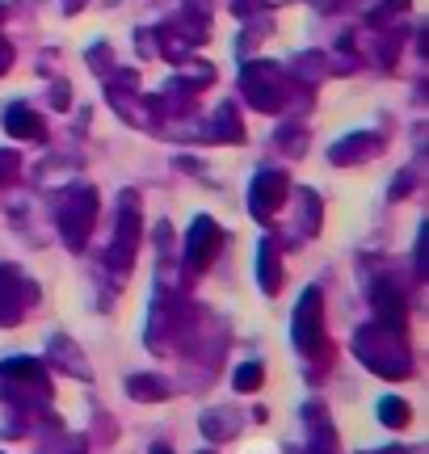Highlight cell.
Wrapping results in <instances>:
<instances>
[{
	"instance_id": "1",
	"label": "cell",
	"mask_w": 429,
	"mask_h": 454,
	"mask_svg": "<svg viewBox=\"0 0 429 454\" xmlns=\"http://www.w3.org/2000/svg\"><path fill=\"white\" fill-rule=\"evenodd\" d=\"M354 354L363 366H370L383 379H404L413 371V357H409V340H404V328H387L379 320H370L354 333Z\"/></svg>"
},
{
	"instance_id": "2",
	"label": "cell",
	"mask_w": 429,
	"mask_h": 454,
	"mask_svg": "<svg viewBox=\"0 0 429 454\" xmlns=\"http://www.w3.org/2000/svg\"><path fill=\"white\" fill-rule=\"evenodd\" d=\"M240 93H245V101L253 110L286 114L291 93H295V81H291L286 67L274 64V59H253V64L240 67Z\"/></svg>"
},
{
	"instance_id": "3",
	"label": "cell",
	"mask_w": 429,
	"mask_h": 454,
	"mask_svg": "<svg viewBox=\"0 0 429 454\" xmlns=\"http://www.w3.org/2000/svg\"><path fill=\"white\" fill-rule=\"evenodd\" d=\"M55 223H59V236L72 253H81L93 227H98V190L93 185H72L59 194V207H55Z\"/></svg>"
},
{
	"instance_id": "4",
	"label": "cell",
	"mask_w": 429,
	"mask_h": 454,
	"mask_svg": "<svg viewBox=\"0 0 429 454\" xmlns=\"http://www.w3.org/2000/svg\"><path fill=\"white\" fill-rule=\"evenodd\" d=\"M139 240H144V215H139V194H135V190H122V194H118L114 240H110V248H105V265H110V274H131L135 253H139Z\"/></svg>"
},
{
	"instance_id": "5",
	"label": "cell",
	"mask_w": 429,
	"mask_h": 454,
	"mask_svg": "<svg viewBox=\"0 0 429 454\" xmlns=\"http://www.w3.org/2000/svg\"><path fill=\"white\" fill-rule=\"evenodd\" d=\"M291 340L303 357H316L324 349V291L320 286H308L299 294L295 316H291Z\"/></svg>"
},
{
	"instance_id": "6",
	"label": "cell",
	"mask_w": 429,
	"mask_h": 454,
	"mask_svg": "<svg viewBox=\"0 0 429 454\" xmlns=\"http://www.w3.org/2000/svg\"><path fill=\"white\" fill-rule=\"evenodd\" d=\"M223 227L214 223L211 215H194V223L185 231V244H182V270L185 274H202V270H211L214 257H219V248H223Z\"/></svg>"
},
{
	"instance_id": "7",
	"label": "cell",
	"mask_w": 429,
	"mask_h": 454,
	"mask_svg": "<svg viewBox=\"0 0 429 454\" xmlns=\"http://www.w3.org/2000/svg\"><path fill=\"white\" fill-rule=\"evenodd\" d=\"M286 198H291V177L282 168H261L248 185V215L257 223H274L278 211L286 207Z\"/></svg>"
},
{
	"instance_id": "8",
	"label": "cell",
	"mask_w": 429,
	"mask_h": 454,
	"mask_svg": "<svg viewBox=\"0 0 429 454\" xmlns=\"http://www.w3.org/2000/svg\"><path fill=\"white\" fill-rule=\"evenodd\" d=\"M38 291H34L30 278H21L17 265H0V328H17L21 316H26V303H34Z\"/></svg>"
},
{
	"instance_id": "9",
	"label": "cell",
	"mask_w": 429,
	"mask_h": 454,
	"mask_svg": "<svg viewBox=\"0 0 429 454\" xmlns=\"http://www.w3.org/2000/svg\"><path fill=\"white\" fill-rule=\"evenodd\" d=\"M379 152H383L379 130H354V135H346V139H337V144L329 147V164L349 168V164H358V160H375Z\"/></svg>"
},
{
	"instance_id": "10",
	"label": "cell",
	"mask_w": 429,
	"mask_h": 454,
	"mask_svg": "<svg viewBox=\"0 0 429 454\" xmlns=\"http://www.w3.org/2000/svg\"><path fill=\"white\" fill-rule=\"evenodd\" d=\"M370 311H375V320L387 328H404V316H409V299L400 291L392 278H379V282H370Z\"/></svg>"
},
{
	"instance_id": "11",
	"label": "cell",
	"mask_w": 429,
	"mask_h": 454,
	"mask_svg": "<svg viewBox=\"0 0 429 454\" xmlns=\"http://www.w3.org/2000/svg\"><path fill=\"white\" fill-rule=\"evenodd\" d=\"M4 130L13 139H21V144H47V118L38 110H30L26 101H13L4 110Z\"/></svg>"
},
{
	"instance_id": "12",
	"label": "cell",
	"mask_w": 429,
	"mask_h": 454,
	"mask_svg": "<svg viewBox=\"0 0 429 454\" xmlns=\"http://www.w3.org/2000/svg\"><path fill=\"white\" fill-rule=\"evenodd\" d=\"M282 282H286V274H282V248H278V240L265 236V240L257 244V286L274 299V294L282 291Z\"/></svg>"
},
{
	"instance_id": "13",
	"label": "cell",
	"mask_w": 429,
	"mask_h": 454,
	"mask_svg": "<svg viewBox=\"0 0 429 454\" xmlns=\"http://www.w3.org/2000/svg\"><path fill=\"white\" fill-rule=\"evenodd\" d=\"M286 76L303 89H316L320 81H329V51H299Z\"/></svg>"
},
{
	"instance_id": "14",
	"label": "cell",
	"mask_w": 429,
	"mask_h": 454,
	"mask_svg": "<svg viewBox=\"0 0 429 454\" xmlns=\"http://www.w3.org/2000/svg\"><path fill=\"white\" fill-rule=\"evenodd\" d=\"M47 349H51V362H59V371L76 374V379H89V362H84L81 345H76L72 337H64V333H55V337L47 340Z\"/></svg>"
},
{
	"instance_id": "15",
	"label": "cell",
	"mask_w": 429,
	"mask_h": 454,
	"mask_svg": "<svg viewBox=\"0 0 429 454\" xmlns=\"http://www.w3.org/2000/svg\"><path fill=\"white\" fill-rule=\"evenodd\" d=\"M207 139H219V144H223V139H228V144H240V139H245V122H240V110L223 101V106L211 114V122H207Z\"/></svg>"
},
{
	"instance_id": "16",
	"label": "cell",
	"mask_w": 429,
	"mask_h": 454,
	"mask_svg": "<svg viewBox=\"0 0 429 454\" xmlns=\"http://www.w3.org/2000/svg\"><path fill=\"white\" fill-rule=\"evenodd\" d=\"M409 4H413V0H379V4L366 13V26H370V30H396L400 21H404V13H409Z\"/></svg>"
},
{
	"instance_id": "17",
	"label": "cell",
	"mask_w": 429,
	"mask_h": 454,
	"mask_svg": "<svg viewBox=\"0 0 429 454\" xmlns=\"http://www.w3.org/2000/svg\"><path fill=\"white\" fill-rule=\"evenodd\" d=\"M127 395L131 400H165L168 387L165 379H156V374H135V379H127Z\"/></svg>"
},
{
	"instance_id": "18",
	"label": "cell",
	"mask_w": 429,
	"mask_h": 454,
	"mask_svg": "<svg viewBox=\"0 0 429 454\" xmlns=\"http://www.w3.org/2000/svg\"><path fill=\"white\" fill-rule=\"evenodd\" d=\"M295 198L303 202V236H320V215H324V202L312 190H295Z\"/></svg>"
},
{
	"instance_id": "19",
	"label": "cell",
	"mask_w": 429,
	"mask_h": 454,
	"mask_svg": "<svg viewBox=\"0 0 429 454\" xmlns=\"http://www.w3.org/2000/svg\"><path fill=\"white\" fill-rule=\"evenodd\" d=\"M278 147L286 152V156H303V147H308V127H286L278 130Z\"/></svg>"
},
{
	"instance_id": "20",
	"label": "cell",
	"mask_w": 429,
	"mask_h": 454,
	"mask_svg": "<svg viewBox=\"0 0 429 454\" xmlns=\"http://www.w3.org/2000/svg\"><path fill=\"white\" fill-rule=\"evenodd\" d=\"M84 59H89V67L101 72V76H110V72H114V51H110V43H93V47L84 51Z\"/></svg>"
},
{
	"instance_id": "21",
	"label": "cell",
	"mask_w": 429,
	"mask_h": 454,
	"mask_svg": "<svg viewBox=\"0 0 429 454\" xmlns=\"http://www.w3.org/2000/svg\"><path fill=\"white\" fill-rule=\"evenodd\" d=\"M261 379H265L261 362H245V366L236 371V391H257L261 387Z\"/></svg>"
},
{
	"instance_id": "22",
	"label": "cell",
	"mask_w": 429,
	"mask_h": 454,
	"mask_svg": "<svg viewBox=\"0 0 429 454\" xmlns=\"http://www.w3.org/2000/svg\"><path fill=\"white\" fill-rule=\"evenodd\" d=\"M379 412H383V421H387V425H404V421H409V404H404V400H392V395L379 404Z\"/></svg>"
},
{
	"instance_id": "23",
	"label": "cell",
	"mask_w": 429,
	"mask_h": 454,
	"mask_svg": "<svg viewBox=\"0 0 429 454\" xmlns=\"http://www.w3.org/2000/svg\"><path fill=\"white\" fill-rule=\"evenodd\" d=\"M231 13L240 21H253L257 13H265V0H231Z\"/></svg>"
},
{
	"instance_id": "24",
	"label": "cell",
	"mask_w": 429,
	"mask_h": 454,
	"mask_svg": "<svg viewBox=\"0 0 429 454\" xmlns=\"http://www.w3.org/2000/svg\"><path fill=\"white\" fill-rule=\"evenodd\" d=\"M17 168H21V156H17L13 147H0V177L4 181L17 177Z\"/></svg>"
},
{
	"instance_id": "25",
	"label": "cell",
	"mask_w": 429,
	"mask_h": 454,
	"mask_svg": "<svg viewBox=\"0 0 429 454\" xmlns=\"http://www.w3.org/2000/svg\"><path fill=\"white\" fill-rule=\"evenodd\" d=\"M409 194H413V173L404 168V173L396 177V185H392V198H409Z\"/></svg>"
},
{
	"instance_id": "26",
	"label": "cell",
	"mask_w": 429,
	"mask_h": 454,
	"mask_svg": "<svg viewBox=\"0 0 429 454\" xmlns=\"http://www.w3.org/2000/svg\"><path fill=\"white\" fill-rule=\"evenodd\" d=\"M51 101H55V106H59V110H64L67 101H72V89H67V81H59V84H51Z\"/></svg>"
},
{
	"instance_id": "27",
	"label": "cell",
	"mask_w": 429,
	"mask_h": 454,
	"mask_svg": "<svg viewBox=\"0 0 429 454\" xmlns=\"http://www.w3.org/2000/svg\"><path fill=\"white\" fill-rule=\"evenodd\" d=\"M349 47H354L349 38H341V43H337V51H341V55H349ZM349 67H354V59H341V64H332V72H349Z\"/></svg>"
},
{
	"instance_id": "28",
	"label": "cell",
	"mask_w": 429,
	"mask_h": 454,
	"mask_svg": "<svg viewBox=\"0 0 429 454\" xmlns=\"http://www.w3.org/2000/svg\"><path fill=\"white\" fill-rule=\"evenodd\" d=\"M9 67H13V47H9V43L0 38V76H4Z\"/></svg>"
},
{
	"instance_id": "29",
	"label": "cell",
	"mask_w": 429,
	"mask_h": 454,
	"mask_svg": "<svg viewBox=\"0 0 429 454\" xmlns=\"http://www.w3.org/2000/svg\"><path fill=\"white\" fill-rule=\"evenodd\" d=\"M135 43H139V55H156V51H152V30H139Z\"/></svg>"
},
{
	"instance_id": "30",
	"label": "cell",
	"mask_w": 429,
	"mask_h": 454,
	"mask_svg": "<svg viewBox=\"0 0 429 454\" xmlns=\"http://www.w3.org/2000/svg\"><path fill=\"white\" fill-rule=\"evenodd\" d=\"M59 4H64V13L72 17V13H81V4H84V0H59Z\"/></svg>"
},
{
	"instance_id": "31",
	"label": "cell",
	"mask_w": 429,
	"mask_h": 454,
	"mask_svg": "<svg viewBox=\"0 0 429 454\" xmlns=\"http://www.w3.org/2000/svg\"><path fill=\"white\" fill-rule=\"evenodd\" d=\"M0 21H4V4H0Z\"/></svg>"
},
{
	"instance_id": "32",
	"label": "cell",
	"mask_w": 429,
	"mask_h": 454,
	"mask_svg": "<svg viewBox=\"0 0 429 454\" xmlns=\"http://www.w3.org/2000/svg\"><path fill=\"white\" fill-rule=\"evenodd\" d=\"M156 454H165V450H156Z\"/></svg>"
},
{
	"instance_id": "33",
	"label": "cell",
	"mask_w": 429,
	"mask_h": 454,
	"mask_svg": "<svg viewBox=\"0 0 429 454\" xmlns=\"http://www.w3.org/2000/svg\"><path fill=\"white\" fill-rule=\"evenodd\" d=\"M0 181H4V177H0Z\"/></svg>"
}]
</instances>
